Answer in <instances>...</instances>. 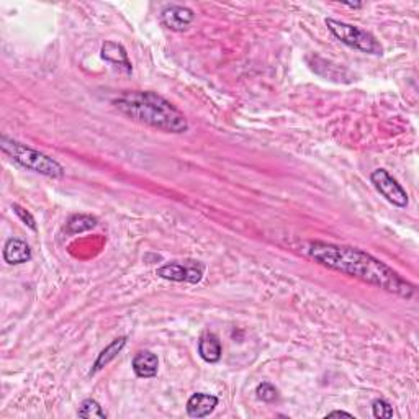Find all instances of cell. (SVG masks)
I'll return each instance as SVG.
<instances>
[{
	"label": "cell",
	"mask_w": 419,
	"mask_h": 419,
	"mask_svg": "<svg viewBox=\"0 0 419 419\" xmlns=\"http://www.w3.org/2000/svg\"><path fill=\"white\" fill-rule=\"evenodd\" d=\"M113 105L133 122L161 129L164 133L181 134L188 129L186 115L154 92H124L115 98Z\"/></svg>",
	"instance_id": "cell-2"
},
{
	"label": "cell",
	"mask_w": 419,
	"mask_h": 419,
	"mask_svg": "<svg viewBox=\"0 0 419 419\" xmlns=\"http://www.w3.org/2000/svg\"><path fill=\"white\" fill-rule=\"evenodd\" d=\"M256 393H257L259 400H262L266 403H273L278 400V392H277V388L272 385V383H267V382L261 383V385L257 387Z\"/></svg>",
	"instance_id": "cell-16"
},
{
	"label": "cell",
	"mask_w": 419,
	"mask_h": 419,
	"mask_svg": "<svg viewBox=\"0 0 419 419\" xmlns=\"http://www.w3.org/2000/svg\"><path fill=\"white\" fill-rule=\"evenodd\" d=\"M300 251L319 266L356 277L359 281L383 288L390 293H397L403 298L415 295V287L410 282H406L385 262L378 261L377 257L362 249L323 241H307L302 243Z\"/></svg>",
	"instance_id": "cell-1"
},
{
	"label": "cell",
	"mask_w": 419,
	"mask_h": 419,
	"mask_svg": "<svg viewBox=\"0 0 419 419\" xmlns=\"http://www.w3.org/2000/svg\"><path fill=\"white\" fill-rule=\"evenodd\" d=\"M4 259L10 266H20L32 259V249L23 239L10 238L4 246Z\"/></svg>",
	"instance_id": "cell-10"
},
{
	"label": "cell",
	"mask_w": 419,
	"mask_h": 419,
	"mask_svg": "<svg viewBox=\"0 0 419 419\" xmlns=\"http://www.w3.org/2000/svg\"><path fill=\"white\" fill-rule=\"evenodd\" d=\"M134 373L139 378H153L157 375L159 370V361L156 354L149 352V351H141L138 352L133 359L131 363Z\"/></svg>",
	"instance_id": "cell-11"
},
{
	"label": "cell",
	"mask_w": 419,
	"mask_h": 419,
	"mask_svg": "<svg viewBox=\"0 0 419 419\" xmlns=\"http://www.w3.org/2000/svg\"><path fill=\"white\" fill-rule=\"evenodd\" d=\"M0 148L7 156L20 166L33 171L41 176L51 179H61L64 176V167L53 157L37 151V149L25 146V144L10 139L7 136L0 138Z\"/></svg>",
	"instance_id": "cell-3"
},
{
	"label": "cell",
	"mask_w": 419,
	"mask_h": 419,
	"mask_svg": "<svg viewBox=\"0 0 419 419\" xmlns=\"http://www.w3.org/2000/svg\"><path fill=\"white\" fill-rule=\"evenodd\" d=\"M102 58L110 64H113L115 67H118L120 71L124 74H131V61H129L127 49H124L120 43L115 41H105L102 44Z\"/></svg>",
	"instance_id": "cell-8"
},
{
	"label": "cell",
	"mask_w": 419,
	"mask_h": 419,
	"mask_svg": "<svg viewBox=\"0 0 419 419\" xmlns=\"http://www.w3.org/2000/svg\"><path fill=\"white\" fill-rule=\"evenodd\" d=\"M372 413L375 418H393L395 416V411H393V406L387 400H382L378 398L372 403Z\"/></svg>",
	"instance_id": "cell-17"
},
{
	"label": "cell",
	"mask_w": 419,
	"mask_h": 419,
	"mask_svg": "<svg viewBox=\"0 0 419 419\" xmlns=\"http://www.w3.org/2000/svg\"><path fill=\"white\" fill-rule=\"evenodd\" d=\"M203 273H205V266L200 261H183L166 264L157 269L156 276L164 281L198 283L203 278Z\"/></svg>",
	"instance_id": "cell-5"
},
{
	"label": "cell",
	"mask_w": 419,
	"mask_h": 419,
	"mask_svg": "<svg viewBox=\"0 0 419 419\" xmlns=\"http://www.w3.org/2000/svg\"><path fill=\"white\" fill-rule=\"evenodd\" d=\"M161 20L172 32H186L195 20V13L192 8L183 7V5H167L166 8H162Z\"/></svg>",
	"instance_id": "cell-7"
},
{
	"label": "cell",
	"mask_w": 419,
	"mask_h": 419,
	"mask_svg": "<svg viewBox=\"0 0 419 419\" xmlns=\"http://www.w3.org/2000/svg\"><path fill=\"white\" fill-rule=\"evenodd\" d=\"M77 415L81 418H98V419H107V413L102 410L101 403L92 400V398H89V400H84L81 403V408H79Z\"/></svg>",
	"instance_id": "cell-15"
},
{
	"label": "cell",
	"mask_w": 419,
	"mask_h": 419,
	"mask_svg": "<svg viewBox=\"0 0 419 419\" xmlns=\"http://www.w3.org/2000/svg\"><path fill=\"white\" fill-rule=\"evenodd\" d=\"M127 346V336H122L118 339H115L112 344H108L107 347L103 349V351L98 354L96 363H94V368H92V373H96L98 370H102L105 366H108L110 362L113 361L115 357L118 356L120 352H122V349Z\"/></svg>",
	"instance_id": "cell-13"
},
{
	"label": "cell",
	"mask_w": 419,
	"mask_h": 419,
	"mask_svg": "<svg viewBox=\"0 0 419 419\" xmlns=\"http://www.w3.org/2000/svg\"><path fill=\"white\" fill-rule=\"evenodd\" d=\"M370 181L378 192L387 198L388 202L398 208H405L408 205V193L397 179H393L385 169H375L370 174Z\"/></svg>",
	"instance_id": "cell-6"
},
{
	"label": "cell",
	"mask_w": 419,
	"mask_h": 419,
	"mask_svg": "<svg viewBox=\"0 0 419 419\" xmlns=\"http://www.w3.org/2000/svg\"><path fill=\"white\" fill-rule=\"evenodd\" d=\"M326 27L339 41L347 44L349 48L357 49L366 54H375V56H382L383 48L382 44L377 41V38L372 33H368L367 30H362L356 27V25L339 22V20L328 18Z\"/></svg>",
	"instance_id": "cell-4"
},
{
	"label": "cell",
	"mask_w": 419,
	"mask_h": 419,
	"mask_svg": "<svg viewBox=\"0 0 419 419\" xmlns=\"http://www.w3.org/2000/svg\"><path fill=\"white\" fill-rule=\"evenodd\" d=\"M97 226V218L91 217V214H74V217L67 221L66 231L69 234H79L89 229Z\"/></svg>",
	"instance_id": "cell-14"
},
{
	"label": "cell",
	"mask_w": 419,
	"mask_h": 419,
	"mask_svg": "<svg viewBox=\"0 0 419 419\" xmlns=\"http://www.w3.org/2000/svg\"><path fill=\"white\" fill-rule=\"evenodd\" d=\"M12 210L15 212V214H17V217H18L20 219H22L23 224H27V226H28L30 229H33V231H37V223H34V218H33V214H32V213L27 212V210H25L23 207H20L18 203H13Z\"/></svg>",
	"instance_id": "cell-18"
},
{
	"label": "cell",
	"mask_w": 419,
	"mask_h": 419,
	"mask_svg": "<svg viewBox=\"0 0 419 419\" xmlns=\"http://www.w3.org/2000/svg\"><path fill=\"white\" fill-rule=\"evenodd\" d=\"M218 406V398L208 393H195L187 401V415L191 418L210 416Z\"/></svg>",
	"instance_id": "cell-9"
},
{
	"label": "cell",
	"mask_w": 419,
	"mask_h": 419,
	"mask_svg": "<svg viewBox=\"0 0 419 419\" xmlns=\"http://www.w3.org/2000/svg\"><path fill=\"white\" fill-rule=\"evenodd\" d=\"M198 354L203 361L208 363H217L219 362L223 354V346L219 342L217 334L213 333H205L198 341Z\"/></svg>",
	"instance_id": "cell-12"
},
{
	"label": "cell",
	"mask_w": 419,
	"mask_h": 419,
	"mask_svg": "<svg viewBox=\"0 0 419 419\" xmlns=\"http://www.w3.org/2000/svg\"><path fill=\"white\" fill-rule=\"evenodd\" d=\"M333 416H347V418H354L351 413H346V411H331L328 413L326 418H333Z\"/></svg>",
	"instance_id": "cell-19"
}]
</instances>
